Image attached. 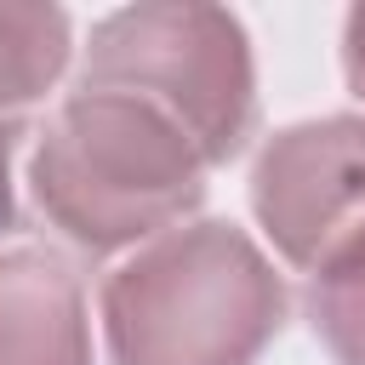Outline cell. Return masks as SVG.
Returning a JSON list of instances; mask_svg holds the SVG:
<instances>
[{"mask_svg": "<svg viewBox=\"0 0 365 365\" xmlns=\"http://www.w3.org/2000/svg\"><path fill=\"white\" fill-rule=\"evenodd\" d=\"M125 365H240L279 319V285L240 234L205 222L108 285Z\"/></svg>", "mask_w": 365, "mask_h": 365, "instance_id": "cell-1", "label": "cell"}, {"mask_svg": "<svg viewBox=\"0 0 365 365\" xmlns=\"http://www.w3.org/2000/svg\"><path fill=\"white\" fill-rule=\"evenodd\" d=\"M200 148L160 131L143 108L80 97L40 154V205L86 245H114L200 194Z\"/></svg>", "mask_w": 365, "mask_h": 365, "instance_id": "cell-2", "label": "cell"}]
</instances>
